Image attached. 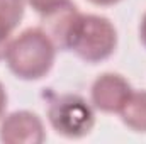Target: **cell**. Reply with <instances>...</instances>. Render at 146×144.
I'll return each mask as SVG.
<instances>
[{
  "mask_svg": "<svg viewBox=\"0 0 146 144\" xmlns=\"http://www.w3.org/2000/svg\"><path fill=\"white\" fill-rule=\"evenodd\" d=\"M42 19L48 24L44 31L56 48L73 51L85 63L106 61L117 48V31L109 19L97 14H82L73 3Z\"/></svg>",
  "mask_w": 146,
  "mask_h": 144,
  "instance_id": "obj_1",
  "label": "cell"
},
{
  "mask_svg": "<svg viewBox=\"0 0 146 144\" xmlns=\"http://www.w3.org/2000/svg\"><path fill=\"white\" fill-rule=\"evenodd\" d=\"M56 44L41 27H29L10 39L5 63L19 80L36 81L51 71L56 59Z\"/></svg>",
  "mask_w": 146,
  "mask_h": 144,
  "instance_id": "obj_2",
  "label": "cell"
},
{
  "mask_svg": "<svg viewBox=\"0 0 146 144\" xmlns=\"http://www.w3.org/2000/svg\"><path fill=\"white\" fill-rule=\"evenodd\" d=\"M48 120L56 134L66 139H82L95 126V112L83 97L65 93L54 97L48 105Z\"/></svg>",
  "mask_w": 146,
  "mask_h": 144,
  "instance_id": "obj_3",
  "label": "cell"
},
{
  "mask_svg": "<svg viewBox=\"0 0 146 144\" xmlns=\"http://www.w3.org/2000/svg\"><path fill=\"white\" fill-rule=\"evenodd\" d=\"M44 139V124L31 110H15L0 122V141L5 144H41Z\"/></svg>",
  "mask_w": 146,
  "mask_h": 144,
  "instance_id": "obj_4",
  "label": "cell"
},
{
  "mask_svg": "<svg viewBox=\"0 0 146 144\" xmlns=\"http://www.w3.org/2000/svg\"><path fill=\"white\" fill-rule=\"evenodd\" d=\"M133 92L131 83L119 73H102L90 88L94 108L106 114H119Z\"/></svg>",
  "mask_w": 146,
  "mask_h": 144,
  "instance_id": "obj_5",
  "label": "cell"
},
{
  "mask_svg": "<svg viewBox=\"0 0 146 144\" xmlns=\"http://www.w3.org/2000/svg\"><path fill=\"white\" fill-rule=\"evenodd\" d=\"M119 115L124 126H127L131 131L146 134V90L131 92Z\"/></svg>",
  "mask_w": 146,
  "mask_h": 144,
  "instance_id": "obj_6",
  "label": "cell"
},
{
  "mask_svg": "<svg viewBox=\"0 0 146 144\" xmlns=\"http://www.w3.org/2000/svg\"><path fill=\"white\" fill-rule=\"evenodd\" d=\"M24 0H0V39L10 41L12 32L24 17Z\"/></svg>",
  "mask_w": 146,
  "mask_h": 144,
  "instance_id": "obj_7",
  "label": "cell"
},
{
  "mask_svg": "<svg viewBox=\"0 0 146 144\" xmlns=\"http://www.w3.org/2000/svg\"><path fill=\"white\" fill-rule=\"evenodd\" d=\"M33 9L34 12H37L41 17H48L68 5H72V0H26Z\"/></svg>",
  "mask_w": 146,
  "mask_h": 144,
  "instance_id": "obj_8",
  "label": "cell"
},
{
  "mask_svg": "<svg viewBox=\"0 0 146 144\" xmlns=\"http://www.w3.org/2000/svg\"><path fill=\"white\" fill-rule=\"evenodd\" d=\"M5 108H7V90L2 85V81H0V119L5 114Z\"/></svg>",
  "mask_w": 146,
  "mask_h": 144,
  "instance_id": "obj_9",
  "label": "cell"
},
{
  "mask_svg": "<svg viewBox=\"0 0 146 144\" xmlns=\"http://www.w3.org/2000/svg\"><path fill=\"white\" fill-rule=\"evenodd\" d=\"M139 41L141 44L146 48V12L141 17V22H139Z\"/></svg>",
  "mask_w": 146,
  "mask_h": 144,
  "instance_id": "obj_10",
  "label": "cell"
},
{
  "mask_svg": "<svg viewBox=\"0 0 146 144\" xmlns=\"http://www.w3.org/2000/svg\"><path fill=\"white\" fill-rule=\"evenodd\" d=\"M88 2L94 3V5H99V7H110V5L119 3L121 0H88Z\"/></svg>",
  "mask_w": 146,
  "mask_h": 144,
  "instance_id": "obj_11",
  "label": "cell"
},
{
  "mask_svg": "<svg viewBox=\"0 0 146 144\" xmlns=\"http://www.w3.org/2000/svg\"><path fill=\"white\" fill-rule=\"evenodd\" d=\"M10 41H5V39H0V61L5 59V53H7V46H9Z\"/></svg>",
  "mask_w": 146,
  "mask_h": 144,
  "instance_id": "obj_12",
  "label": "cell"
}]
</instances>
